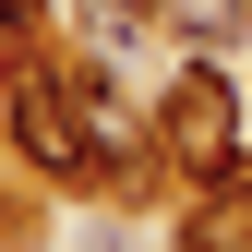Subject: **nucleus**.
Masks as SVG:
<instances>
[{"instance_id":"obj_5","label":"nucleus","mask_w":252,"mask_h":252,"mask_svg":"<svg viewBox=\"0 0 252 252\" xmlns=\"http://www.w3.org/2000/svg\"><path fill=\"white\" fill-rule=\"evenodd\" d=\"M156 24L180 48H228V36H252V0H156Z\"/></svg>"},{"instance_id":"obj_1","label":"nucleus","mask_w":252,"mask_h":252,"mask_svg":"<svg viewBox=\"0 0 252 252\" xmlns=\"http://www.w3.org/2000/svg\"><path fill=\"white\" fill-rule=\"evenodd\" d=\"M156 144H168V168H180V180H228V168H252L240 84L216 72V48H192L168 84H156Z\"/></svg>"},{"instance_id":"obj_8","label":"nucleus","mask_w":252,"mask_h":252,"mask_svg":"<svg viewBox=\"0 0 252 252\" xmlns=\"http://www.w3.org/2000/svg\"><path fill=\"white\" fill-rule=\"evenodd\" d=\"M144 12H156V0H144Z\"/></svg>"},{"instance_id":"obj_6","label":"nucleus","mask_w":252,"mask_h":252,"mask_svg":"<svg viewBox=\"0 0 252 252\" xmlns=\"http://www.w3.org/2000/svg\"><path fill=\"white\" fill-rule=\"evenodd\" d=\"M36 12L48 0H0V48H36Z\"/></svg>"},{"instance_id":"obj_4","label":"nucleus","mask_w":252,"mask_h":252,"mask_svg":"<svg viewBox=\"0 0 252 252\" xmlns=\"http://www.w3.org/2000/svg\"><path fill=\"white\" fill-rule=\"evenodd\" d=\"M168 252H252V168L192 180V192H180V216H168Z\"/></svg>"},{"instance_id":"obj_3","label":"nucleus","mask_w":252,"mask_h":252,"mask_svg":"<svg viewBox=\"0 0 252 252\" xmlns=\"http://www.w3.org/2000/svg\"><path fill=\"white\" fill-rule=\"evenodd\" d=\"M72 108H84V144H96V180H156V168H168L156 120L120 96V72H108V60H72Z\"/></svg>"},{"instance_id":"obj_7","label":"nucleus","mask_w":252,"mask_h":252,"mask_svg":"<svg viewBox=\"0 0 252 252\" xmlns=\"http://www.w3.org/2000/svg\"><path fill=\"white\" fill-rule=\"evenodd\" d=\"M0 108H12V48H0Z\"/></svg>"},{"instance_id":"obj_2","label":"nucleus","mask_w":252,"mask_h":252,"mask_svg":"<svg viewBox=\"0 0 252 252\" xmlns=\"http://www.w3.org/2000/svg\"><path fill=\"white\" fill-rule=\"evenodd\" d=\"M0 132L36 156V180H60V192L96 180V144H84V108H72V60L12 48V108H0Z\"/></svg>"}]
</instances>
